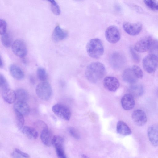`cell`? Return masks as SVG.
Wrapping results in <instances>:
<instances>
[{
    "label": "cell",
    "instance_id": "obj_1",
    "mask_svg": "<svg viewBox=\"0 0 158 158\" xmlns=\"http://www.w3.org/2000/svg\"><path fill=\"white\" fill-rule=\"evenodd\" d=\"M106 69L104 65L99 62H94L86 68L85 75L87 79L92 83H95L104 76Z\"/></svg>",
    "mask_w": 158,
    "mask_h": 158
},
{
    "label": "cell",
    "instance_id": "obj_2",
    "mask_svg": "<svg viewBox=\"0 0 158 158\" xmlns=\"http://www.w3.org/2000/svg\"><path fill=\"white\" fill-rule=\"evenodd\" d=\"M86 50L91 57L97 59L100 58L104 52V47L101 40L94 38L90 40L86 45Z\"/></svg>",
    "mask_w": 158,
    "mask_h": 158
},
{
    "label": "cell",
    "instance_id": "obj_3",
    "mask_svg": "<svg viewBox=\"0 0 158 158\" xmlns=\"http://www.w3.org/2000/svg\"><path fill=\"white\" fill-rule=\"evenodd\" d=\"M35 92L37 95L40 98L46 101L49 100L51 97L52 89L50 84L44 81L37 85Z\"/></svg>",
    "mask_w": 158,
    "mask_h": 158
},
{
    "label": "cell",
    "instance_id": "obj_4",
    "mask_svg": "<svg viewBox=\"0 0 158 158\" xmlns=\"http://www.w3.org/2000/svg\"><path fill=\"white\" fill-rule=\"evenodd\" d=\"M143 67L148 73H152L154 72L158 68V58L152 54L146 56L142 61Z\"/></svg>",
    "mask_w": 158,
    "mask_h": 158
},
{
    "label": "cell",
    "instance_id": "obj_5",
    "mask_svg": "<svg viewBox=\"0 0 158 158\" xmlns=\"http://www.w3.org/2000/svg\"><path fill=\"white\" fill-rule=\"evenodd\" d=\"M52 110L56 115L62 119L69 121L71 118L70 110L67 106L63 104H56L53 106Z\"/></svg>",
    "mask_w": 158,
    "mask_h": 158
},
{
    "label": "cell",
    "instance_id": "obj_6",
    "mask_svg": "<svg viewBox=\"0 0 158 158\" xmlns=\"http://www.w3.org/2000/svg\"><path fill=\"white\" fill-rule=\"evenodd\" d=\"M12 50L13 53L17 56L23 58L27 53V48L25 42L22 40H15L12 45Z\"/></svg>",
    "mask_w": 158,
    "mask_h": 158
},
{
    "label": "cell",
    "instance_id": "obj_7",
    "mask_svg": "<svg viewBox=\"0 0 158 158\" xmlns=\"http://www.w3.org/2000/svg\"><path fill=\"white\" fill-rule=\"evenodd\" d=\"M105 36L107 40L110 43L115 44L120 39V34L118 28L114 25L109 27L106 29Z\"/></svg>",
    "mask_w": 158,
    "mask_h": 158
},
{
    "label": "cell",
    "instance_id": "obj_8",
    "mask_svg": "<svg viewBox=\"0 0 158 158\" xmlns=\"http://www.w3.org/2000/svg\"><path fill=\"white\" fill-rule=\"evenodd\" d=\"M64 139L59 135L54 136L52 145L55 148L57 156L60 158L67 157L64 148Z\"/></svg>",
    "mask_w": 158,
    "mask_h": 158
},
{
    "label": "cell",
    "instance_id": "obj_9",
    "mask_svg": "<svg viewBox=\"0 0 158 158\" xmlns=\"http://www.w3.org/2000/svg\"><path fill=\"white\" fill-rule=\"evenodd\" d=\"M123 27L127 33L132 36L139 34L143 28L142 24L140 23H131L128 22H124Z\"/></svg>",
    "mask_w": 158,
    "mask_h": 158
},
{
    "label": "cell",
    "instance_id": "obj_10",
    "mask_svg": "<svg viewBox=\"0 0 158 158\" xmlns=\"http://www.w3.org/2000/svg\"><path fill=\"white\" fill-rule=\"evenodd\" d=\"M152 39L150 36L145 37L137 41L135 44L133 48L139 52H143L149 50Z\"/></svg>",
    "mask_w": 158,
    "mask_h": 158
},
{
    "label": "cell",
    "instance_id": "obj_11",
    "mask_svg": "<svg viewBox=\"0 0 158 158\" xmlns=\"http://www.w3.org/2000/svg\"><path fill=\"white\" fill-rule=\"evenodd\" d=\"M103 85L104 88L111 92H115L119 88L120 83L116 78L111 77H106L103 80Z\"/></svg>",
    "mask_w": 158,
    "mask_h": 158
},
{
    "label": "cell",
    "instance_id": "obj_12",
    "mask_svg": "<svg viewBox=\"0 0 158 158\" xmlns=\"http://www.w3.org/2000/svg\"><path fill=\"white\" fill-rule=\"evenodd\" d=\"M132 118L134 122L139 126L144 125L147 121L146 114L143 110L140 109L135 110L133 112Z\"/></svg>",
    "mask_w": 158,
    "mask_h": 158
},
{
    "label": "cell",
    "instance_id": "obj_13",
    "mask_svg": "<svg viewBox=\"0 0 158 158\" xmlns=\"http://www.w3.org/2000/svg\"><path fill=\"white\" fill-rule=\"evenodd\" d=\"M147 135L151 144L154 146H158V125H153L149 127Z\"/></svg>",
    "mask_w": 158,
    "mask_h": 158
},
{
    "label": "cell",
    "instance_id": "obj_14",
    "mask_svg": "<svg viewBox=\"0 0 158 158\" xmlns=\"http://www.w3.org/2000/svg\"><path fill=\"white\" fill-rule=\"evenodd\" d=\"M121 102L122 107L126 110L132 109L135 105L134 96L131 94L124 95L121 98Z\"/></svg>",
    "mask_w": 158,
    "mask_h": 158
},
{
    "label": "cell",
    "instance_id": "obj_15",
    "mask_svg": "<svg viewBox=\"0 0 158 158\" xmlns=\"http://www.w3.org/2000/svg\"><path fill=\"white\" fill-rule=\"evenodd\" d=\"M54 136L48 128L41 131L40 138L43 143L47 146L52 145V141Z\"/></svg>",
    "mask_w": 158,
    "mask_h": 158
},
{
    "label": "cell",
    "instance_id": "obj_16",
    "mask_svg": "<svg viewBox=\"0 0 158 158\" xmlns=\"http://www.w3.org/2000/svg\"><path fill=\"white\" fill-rule=\"evenodd\" d=\"M14 110L17 111L24 115H27L30 112V107L26 102L18 101L14 105Z\"/></svg>",
    "mask_w": 158,
    "mask_h": 158
},
{
    "label": "cell",
    "instance_id": "obj_17",
    "mask_svg": "<svg viewBox=\"0 0 158 158\" xmlns=\"http://www.w3.org/2000/svg\"><path fill=\"white\" fill-rule=\"evenodd\" d=\"M2 95L4 100L9 104L13 103L16 99L15 91L9 88L1 90Z\"/></svg>",
    "mask_w": 158,
    "mask_h": 158
},
{
    "label": "cell",
    "instance_id": "obj_18",
    "mask_svg": "<svg viewBox=\"0 0 158 158\" xmlns=\"http://www.w3.org/2000/svg\"><path fill=\"white\" fill-rule=\"evenodd\" d=\"M123 80L126 82L132 84L135 83L138 79L134 74L131 68L125 69L122 74Z\"/></svg>",
    "mask_w": 158,
    "mask_h": 158
},
{
    "label": "cell",
    "instance_id": "obj_19",
    "mask_svg": "<svg viewBox=\"0 0 158 158\" xmlns=\"http://www.w3.org/2000/svg\"><path fill=\"white\" fill-rule=\"evenodd\" d=\"M67 32L61 28L59 26H56L53 31L52 38L56 42L62 40L68 36Z\"/></svg>",
    "mask_w": 158,
    "mask_h": 158
},
{
    "label": "cell",
    "instance_id": "obj_20",
    "mask_svg": "<svg viewBox=\"0 0 158 158\" xmlns=\"http://www.w3.org/2000/svg\"><path fill=\"white\" fill-rule=\"evenodd\" d=\"M10 72L12 77L17 80L23 79L24 76L23 72L18 65L15 64H12L9 68Z\"/></svg>",
    "mask_w": 158,
    "mask_h": 158
},
{
    "label": "cell",
    "instance_id": "obj_21",
    "mask_svg": "<svg viewBox=\"0 0 158 158\" xmlns=\"http://www.w3.org/2000/svg\"><path fill=\"white\" fill-rule=\"evenodd\" d=\"M116 130L118 134L123 135H127L131 133V130L129 126L122 121H119L117 123Z\"/></svg>",
    "mask_w": 158,
    "mask_h": 158
},
{
    "label": "cell",
    "instance_id": "obj_22",
    "mask_svg": "<svg viewBox=\"0 0 158 158\" xmlns=\"http://www.w3.org/2000/svg\"><path fill=\"white\" fill-rule=\"evenodd\" d=\"M21 130L22 132L30 139H35L38 137L37 131L33 127L28 126H23Z\"/></svg>",
    "mask_w": 158,
    "mask_h": 158
},
{
    "label": "cell",
    "instance_id": "obj_23",
    "mask_svg": "<svg viewBox=\"0 0 158 158\" xmlns=\"http://www.w3.org/2000/svg\"><path fill=\"white\" fill-rule=\"evenodd\" d=\"M16 99L18 101L26 102L28 100L29 95L27 90L23 88H19L15 91Z\"/></svg>",
    "mask_w": 158,
    "mask_h": 158
},
{
    "label": "cell",
    "instance_id": "obj_24",
    "mask_svg": "<svg viewBox=\"0 0 158 158\" xmlns=\"http://www.w3.org/2000/svg\"><path fill=\"white\" fill-rule=\"evenodd\" d=\"M131 94L133 95L139 97L141 96L143 92V86L140 85H132L130 87Z\"/></svg>",
    "mask_w": 158,
    "mask_h": 158
},
{
    "label": "cell",
    "instance_id": "obj_25",
    "mask_svg": "<svg viewBox=\"0 0 158 158\" xmlns=\"http://www.w3.org/2000/svg\"><path fill=\"white\" fill-rule=\"evenodd\" d=\"M14 112L16 126L19 130H21L23 127L24 123L23 115L17 111L14 110Z\"/></svg>",
    "mask_w": 158,
    "mask_h": 158
},
{
    "label": "cell",
    "instance_id": "obj_26",
    "mask_svg": "<svg viewBox=\"0 0 158 158\" xmlns=\"http://www.w3.org/2000/svg\"><path fill=\"white\" fill-rule=\"evenodd\" d=\"M1 40L2 44L6 48L12 45V40L9 35L6 33L1 35Z\"/></svg>",
    "mask_w": 158,
    "mask_h": 158
},
{
    "label": "cell",
    "instance_id": "obj_27",
    "mask_svg": "<svg viewBox=\"0 0 158 158\" xmlns=\"http://www.w3.org/2000/svg\"><path fill=\"white\" fill-rule=\"evenodd\" d=\"M150 53L152 54L158 58V40L152 39L149 49Z\"/></svg>",
    "mask_w": 158,
    "mask_h": 158
},
{
    "label": "cell",
    "instance_id": "obj_28",
    "mask_svg": "<svg viewBox=\"0 0 158 158\" xmlns=\"http://www.w3.org/2000/svg\"><path fill=\"white\" fill-rule=\"evenodd\" d=\"M11 156L13 158H29V155L20 149L15 148L12 152Z\"/></svg>",
    "mask_w": 158,
    "mask_h": 158
},
{
    "label": "cell",
    "instance_id": "obj_29",
    "mask_svg": "<svg viewBox=\"0 0 158 158\" xmlns=\"http://www.w3.org/2000/svg\"><path fill=\"white\" fill-rule=\"evenodd\" d=\"M145 4L150 9L158 11V1L156 0H143Z\"/></svg>",
    "mask_w": 158,
    "mask_h": 158
},
{
    "label": "cell",
    "instance_id": "obj_30",
    "mask_svg": "<svg viewBox=\"0 0 158 158\" xmlns=\"http://www.w3.org/2000/svg\"><path fill=\"white\" fill-rule=\"evenodd\" d=\"M51 4V10L52 12L56 15H59L60 13L59 6L55 0H46Z\"/></svg>",
    "mask_w": 158,
    "mask_h": 158
},
{
    "label": "cell",
    "instance_id": "obj_31",
    "mask_svg": "<svg viewBox=\"0 0 158 158\" xmlns=\"http://www.w3.org/2000/svg\"><path fill=\"white\" fill-rule=\"evenodd\" d=\"M36 73L37 77L39 80L44 81L46 79V72L44 68H38L37 70Z\"/></svg>",
    "mask_w": 158,
    "mask_h": 158
},
{
    "label": "cell",
    "instance_id": "obj_32",
    "mask_svg": "<svg viewBox=\"0 0 158 158\" xmlns=\"http://www.w3.org/2000/svg\"><path fill=\"white\" fill-rule=\"evenodd\" d=\"M131 68L134 74L137 78L141 79L143 77V72L139 66L134 65Z\"/></svg>",
    "mask_w": 158,
    "mask_h": 158
},
{
    "label": "cell",
    "instance_id": "obj_33",
    "mask_svg": "<svg viewBox=\"0 0 158 158\" xmlns=\"http://www.w3.org/2000/svg\"><path fill=\"white\" fill-rule=\"evenodd\" d=\"M0 87L1 90L9 88L8 83L3 75H0Z\"/></svg>",
    "mask_w": 158,
    "mask_h": 158
},
{
    "label": "cell",
    "instance_id": "obj_34",
    "mask_svg": "<svg viewBox=\"0 0 158 158\" xmlns=\"http://www.w3.org/2000/svg\"><path fill=\"white\" fill-rule=\"evenodd\" d=\"M7 24L5 20L0 19V33L1 35L6 33Z\"/></svg>",
    "mask_w": 158,
    "mask_h": 158
},
{
    "label": "cell",
    "instance_id": "obj_35",
    "mask_svg": "<svg viewBox=\"0 0 158 158\" xmlns=\"http://www.w3.org/2000/svg\"><path fill=\"white\" fill-rule=\"evenodd\" d=\"M35 125L38 129L41 130V131L43 130L48 128L47 125L44 121L41 120H38L35 123Z\"/></svg>",
    "mask_w": 158,
    "mask_h": 158
},
{
    "label": "cell",
    "instance_id": "obj_36",
    "mask_svg": "<svg viewBox=\"0 0 158 158\" xmlns=\"http://www.w3.org/2000/svg\"><path fill=\"white\" fill-rule=\"evenodd\" d=\"M68 130L70 135L75 138L78 139L80 138L78 133L74 128L70 127L68 128Z\"/></svg>",
    "mask_w": 158,
    "mask_h": 158
},
{
    "label": "cell",
    "instance_id": "obj_37",
    "mask_svg": "<svg viewBox=\"0 0 158 158\" xmlns=\"http://www.w3.org/2000/svg\"><path fill=\"white\" fill-rule=\"evenodd\" d=\"M133 48H130V52L132 57L135 61L139 62L140 61V57L134 51Z\"/></svg>",
    "mask_w": 158,
    "mask_h": 158
},
{
    "label": "cell",
    "instance_id": "obj_38",
    "mask_svg": "<svg viewBox=\"0 0 158 158\" xmlns=\"http://www.w3.org/2000/svg\"><path fill=\"white\" fill-rule=\"evenodd\" d=\"M3 62L2 61V59L1 58V59H0V68H2V67H3Z\"/></svg>",
    "mask_w": 158,
    "mask_h": 158
}]
</instances>
